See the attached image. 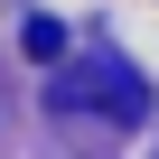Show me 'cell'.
<instances>
[{
  "label": "cell",
  "instance_id": "cell-2",
  "mask_svg": "<svg viewBox=\"0 0 159 159\" xmlns=\"http://www.w3.org/2000/svg\"><path fill=\"white\" fill-rule=\"evenodd\" d=\"M28 56L56 66V56H66V28H56V19H28Z\"/></svg>",
  "mask_w": 159,
  "mask_h": 159
},
{
  "label": "cell",
  "instance_id": "cell-1",
  "mask_svg": "<svg viewBox=\"0 0 159 159\" xmlns=\"http://www.w3.org/2000/svg\"><path fill=\"white\" fill-rule=\"evenodd\" d=\"M56 103H84V112H103V122H122V131L150 122V84H140L131 56H84V66L56 84Z\"/></svg>",
  "mask_w": 159,
  "mask_h": 159
}]
</instances>
